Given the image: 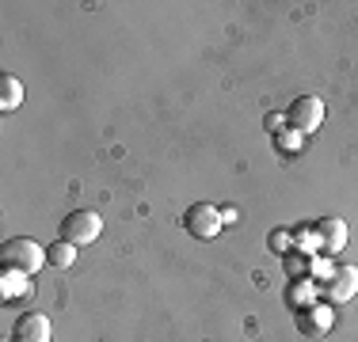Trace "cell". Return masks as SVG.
Wrapping results in <instances>:
<instances>
[{
    "instance_id": "cell-2",
    "label": "cell",
    "mask_w": 358,
    "mask_h": 342,
    "mask_svg": "<svg viewBox=\"0 0 358 342\" xmlns=\"http://www.w3.org/2000/svg\"><path fill=\"white\" fill-rule=\"evenodd\" d=\"M99 232H103V217L96 209H73L69 217L62 221V239L73 247H88L96 244Z\"/></svg>"
},
{
    "instance_id": "cell-12",
    "label": "cell",
    "mask_w": 358,
    "mask_h": 342,
    "mask_svg": "<svg viewBox=\"0 0 358 342\" xmlns=\"http://www.w3.org/2000/svg\"><path fill=\"white\" fill-rule=\"evenodd\" d=\"M313 293H317V281H309V278H301V281H294L289 285V293H286V301L301 312V308H309L313 304Z\"/></svg>"
},
{
    "instance_id": "cell-16",
    "label": "cell",
    "mask_w": 358,
    "mask_h": 342,
    "mask_svg": "<svg viewBox=\"0 0 358 342\" xmlns=\"http://www.w3.org/2000/svg\"><path fill=\"white\" fill-rule=\"evenodd\" d=\"M221 225H236V209H221Z\"/></svg>"
},
{
    "instance_id": "cell-9",
    "label": "cell",
    "mask_w": 358,
    "mask_h": 342,
    "mask_svg": "<svg viewBox=\"0 0 358 342\" xmlns=\"http://www.w3.org/2000/svg\"><path fill=\"white\" fill-rule=\"evenodd\" d=\"M23 103V80H15L12 73L0 76V110H15Z\"/></svg>"
},
{
    "instance_id": "cell-10",
    "label": "cell",
    "mask_w": 358,
    "mask_h": 342,
    "mask_svg": "<svg viewBox=\"0 0 358 342\" xmlns=\"http://www.w3.org/2000/svg\"><path fill=\"white\" fill-rule=\"evenodd\" d=\"M46 262H50V267H57V270H69L76 262V247L65 244V239H57V244L46 247Z\"/></svg>"
},
{
    "instance_id": "cell-7",
    "label": "cell",
    "mask_w": 358,
    "mask_h": 342,
    "mask_svg": "<svg viewBox=\"0 0 358 342\" xmlns=\"http://www.w3.org/2000/svg\"><path fill=\"white\" fill-rule=\"evenodd\" d=\"M54 339V327L42 312H23L15 320V331H12V342H50Z\"/></svg>"
},
{
    "instance_id": "cell-8",
    "label": "cell",
    "mask_w": 358,
    "mask_h": 342,
    "mask_svg": "<svg viewBox=\"0 0 358 342\" xmlns=\"http://www.w3.org/2000/svg\"><path fill=\"white\" fill-rule=\"evenodd\" d=\"M317 247L324 255H339L347 247V221L339 217H324L317 221Z\"/></svg>"
},
{
    "instance_id": "cell-15",
    "label": "cell",
    "mask_w": 358,
    "mask_h": 342,
    "mask_svg": "<svg viewBox=\"0 0 358 342\" xmlns=\"http://www.w3.org/2000/svg\"><path fill=\"white\" fill-rule=\"evenodd\" d=\"M286 239H289V232H275L271 236V247H275L278 255H286Z\"/></svg>"
},
{
    "instance_id": "cell-1",
    "label": "cell",
    "mask_w": 358,
    "mask_h": 342,
    "mask_svg": "<svg viewBox=\"0 0 358 342\" xmlns=\"http://www.w3.org/2000/svg\"><path fill=\"white\" fill-rule=\"evenodd\" d=\"M0 267L4 270H20V274H35L46 267V247L31 236H15V239H4L0 247Z\"/></svg>"
},
{
    "instance_id": "cell-11",
    "label": "cell",
    "mask_w": 358,
    "mask_h": 342,
    "mask_svg": "<svg viewBox=\"0 0 358 342\" xmlns=\"http://www.w3.org/2000/svg\"><path fill=\"white\" fill-rule=\"evenodd\" d=\"M15 293L31 297L35 293V285H31V274H20V270H4V297L12 301Z\"/></svg>"
},
{
    "instance_id": "cell-5",
    "label": "cell",
    "mask_w": 358,
    "mask_h": 342,
    "mask_svg": "<svg viewBox=\"0 0 358 342\" xmlns=\"http://www.w3.org/2000/svg\"><path fill=\"white\" fill-rule=\"evenodd\" d=\"M324 297H328V304H343L351 301V297L358 293V270L355 267H336L328 274V281L324 285H317Z\"/></svg>"
},
{
    "instance_id": "cell-6",
    "label": "cell",
    "mask_w": 358,
    "mask_h": 342,
    "mask_svg": "<svg viewBox=\"0 0 358 342\" xmlns=\"http://www.w3.org/2000/svg\"><path fill=\"white\" fill-rule=\"evenodd\" d=\"M331 327H336V312H331V304H309V308L297 312V331H301L305 339H324Z\"/></svg>"
},
{
    "instance_id": "cell-4",
    "label": "cell",
    "mask_w": 358,
    "mask_h": 342,
    "mask_svg": "<svg viewBox=\"0 0 358 342\" xmlns=\"http://www.w3.org/2000/svg\"><path fill=\"white\" fill-rule=\"evenodd\" d=\"M183 228H187V236H194V239H214L221 228V209L217 205H210V202H194L191 209L183 213Z\"/></svg>"
},
{
    "instance_id": "cell-3",
    "label": "cell",
    "mask_w": 358,
    "mask_h": 342,
    "mask_svg": "<svg viewBox=\"0 0 358 342\" xmlns=\"http://www.w3.org/2000/svg\"><path fill=\"white\" fill-rule=\"evenodd\" d=\"M286 126L294 133H301V137L317 133L324 126V103L317 96H297L294 103H289V110H286Z\"/></svg>"
},
{
    "instance_id": "cell-14",
    "label": "cell",
    "mask_w": 358,
    "mask_h": 342,
    "mask_svg": "<svg viewBox=\"0 0 358 342\" xmlns=\"http://www.w3.org/2000/svg\"><path fill=\"white\" fill-rule=\"evenodd\" d=\"M286 270L297 278V274H305V270H309V262H305V259H286Z\"/></svg>"
},
{
    "instance_id": "cell-13",
    "label": "cell",
    "mask_w": 358,
    "mask_h": 342,
    "mask_svg": "<svg viewBox=\"0 0 358 342\" xmlns=\"http://www.w3.org/2000/svg\"><path fill=\"white\" fill-rule=\"evenodd\" d=\"M263 126H267L271 133H282V126H286V114H267V122H263Z\"/></svg>"
}]
</instances>
